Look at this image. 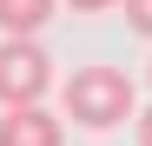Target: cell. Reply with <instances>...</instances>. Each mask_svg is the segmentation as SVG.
<instances>
[{
	"instance_id": "obj_1",
	"label": "cell",
	"mask_w": 152,
	"mask_h": 146,
	"mask_svg": "<svg viewBox=\"0 0 152 146\" xmlns=\"http://www.w3.org/2000/svg\"><path fill=\"white\" fill-rule=\"evenodd\" d=\"M66 119L86 133H106L119 119H139L132 113V80L119 66H73L66 73Z\"/></svg>"
},
{
	"instance_id": "obj_2",
	"label": "cell",
	"mask_w": 152,
	"mask_h": 146,
	"mask_svg": "<svg viewBox=\"0 0 152 146\" xmlns=\"http://www.w3.org/2000/svg\"><path fill=\"white\" fill-rule=\"evenodd\" d=\"M53 93V53L40 40H0V113L40 106Z\"/></svg>"
},
{
	"instance_id": "obj_3",
	"label": "cell",
	"mask_w": 152,
	"mask_h": 146,
	"mask_svg": "<svg viewBox=\"0 0 152 146\" xmlns=\"http://www.w3.org/2000/svg\"><path fill=\"white\" fill-rule=\"evenodd\" d=\"M0 146H66V126L46 106H20V113H0Z\"/></svg>"
},
{
	"instance_id": "obj_4",
	"label": "cell",
	"mask_w": 152,
	"mask_h": 146,
	"mask_svg": "<svg viewBox=\"0 0 152 146\" xmlns=\"http://www.w3.org/2000/svg\"><path fill=\"white\" fill-rule=\"evenodd\" d=\"M60 0H0V33L7 40H40V27L53 20Z\"/></svg>"
},
{
	"instance_id": "obj_5",
	"label": "cell",
	"mask_w": 152,
	"mask_h": 146,
	"mask_svg": "<svg viewBox=\"0 0 152 146\" xmlns=\"http://www.w3.org/2000/svg\"><path fill=\"white\" fill-rule=\"evenodd\" d=\"M119 13H126V27H132L139 40H152V0H126Z\"/></svg>"
},
{
	"instance_id": "obj_6",
	"label": "cell",
	"mask_w": 152,
	"mask_h": 146,
	"mask_svg": "<svg viewBox=\"0 0 152 146\" xmlns=\"http://www.w3.org/2000/svg\"><path fill=\"white\" fill-rule=\"evenodd\" d=\"M73 13H106V7H126V0H66Z\"/></svg>"
},
{
	"instance_id": "obj_7",
	"label": "cell",
	"mask_w": 152,
	"mask_h": 146,
	"mask_svg": "<svg viewBox=\"0 0 152 146\" xmlns=\"http://www.w3.org/2000/svg\"><path fill=\"white\" fill-rule=\"evenodd\" d=\"M132 126H139V146H152V106H145V113L132 119Z\"/></svg>"
},
{
	"instance_id": "obj_8",
	"label": "cell",
	"mask_w": 152,
	"mask_h": 146,
	"mask_svg": "<svg viewBox=\"0 0 152 146\" xmlns=\"http://www.w3.org/2000/svg\"><path fill=\"white\" fill-rule=\"evenodd\" d=\"M145 73H152V66H145Z\"/></svg>"
}]
</instances>
